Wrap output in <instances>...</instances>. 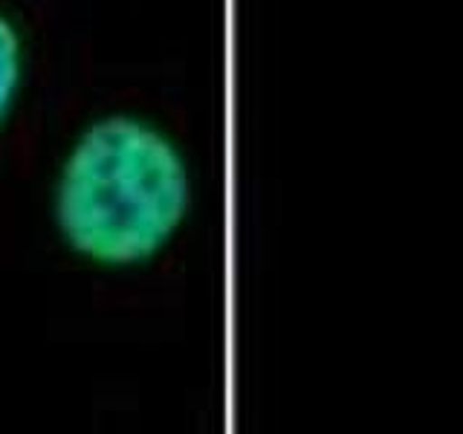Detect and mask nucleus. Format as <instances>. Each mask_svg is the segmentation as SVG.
I'll use <instances>...</instances> for the list:
<instances>
[{
    "mask_svg": "<svg viewBox=\"0 0 463 434\" xmlns=\"http://www.w3.org/2000/svg\"><path fill=\"white\" fill-rule=\"evenodd\" d=\"M55 226L70 252L105 269L154 260L192 212V174L168 134L139 116L96 119L55 183Z\"/></svg>",
    "mask_w": 463,
    "mask_h": 434,
    "instance_id": "1",
    "label": "nucleus"
},
{
    "mask_svg": "<svg viewBox=\"0 0 463 434\" xmlns=\"http://www.w3.org/2000/svg\"><path fill=\"white\" fill-rule=\"evenodd\" d=\"M24 79V41L14 21L0 12V127L9 119Z\"/></svg>",
    "mask_w": 463,
    "mask_h": 434,
    "instance_id": "2",
    "label": "nucleus"
}]
</instances>
